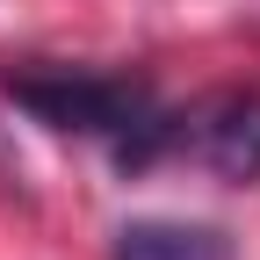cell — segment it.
I'll return each instance as SVG.
<instances>
[{"instance_id": "obj_1", "label": "cell", "mask_w": 260, "mask_h": 260, "mask_svg": "<svg viewBox=\"0 0 260 260\" xmlns=\"http://www.w3.org/2000/svg\"><path fill=\"white\" fill-rule=\"evenodd\" d=\"M0 94L37 116L58 138H87L116 159V174H152L174 159V109L130 73H94V65H15L0 73Z\"/></svg>"}, {"instance_id": "obj_2", "label": "cell", "mask_w": 260, "mask_h": 260, "mask_svg": "<svg viewBox=\"0 0 260 260\" xmlns=\"http://www.w3.org/2000/svg\"><path fill=\"white\" fill-rule=\"evenodd\" d=\"M174 159L203 167L232 188L260 181V87H217L174 109Z\"/></svg>"}, {"instance_id": "obj_3", "label": "cell", "mask_w": 260, "mask_h": 260, "mask_svg": "<svg viewBox=\"0 0 260 260\" xmlns=\"http://www.w3.org/2000/svg\"><path fill=\"white\" fill-rule=\"evenodd\" d=\"M109 260H239L217 224H181V217H130Z\"/></svg>"}]
</instances>
